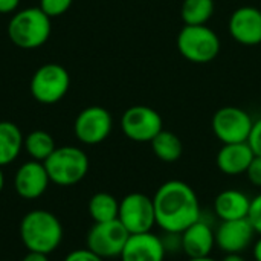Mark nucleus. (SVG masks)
I'll use <instances>...</instances> for the list:
<instances>
[{
	"instance_id": "obj_32",
	"label": "nucleus",
	"mask_w": 261,
	"mask_h": 261,
	"mask_svg": "<svg viewBox=\"0 0 261 261\" xmlns=\"http://www.w3.org/2000/svg\"><path fill=\"white\" fill-rule=\"evenodd\" d=\"M220 261H246L242 254H225V257Z\"/></svg>"
},
{
	"instance_id": "obj_35",
	"label": "nucleus",
	"mask_w": 261,
	"mask_h": 261,
	"mask_svg": "<svg viewBox=\"0 0 261 261\" xmlns=\"http://www.w3.org/2000/svg\"><path fill=\"white\" fill-rule=\"evenodd\" d=\"M188 261H217V260H214V258H211V257L208 255V257H200V258H190Z\"/></svg>"
},
{
	"instance_id": "obj_22",
	"label": "nucleus",
	"mask_w": 261,
	"mask_h": 261,
	"mask_svg": "<svg viewBox=\"0 0 261 261\" xmlns=\"http://www.w3.org/2000/svg\"><path fill=\"white\" fill-rule=\"evenodd\" d=\"M23 147H24L26 153L31 156V159L32 161H38V162H44L57 148L54 138L47 132H44V130H34V132H31L24 138Z\"/></svg>"
},
{
	"instance_id": "obj_24",
	"label": "nucleus",
	"mask_w": 261,
	"mask_h": 261,
	"mask_svg": "<svg viewBox=\"0 0 261 261\" xmlns=\"http://www.w3.org/2000/svg\"><path fill=\"white\" fill-rule=\"evenodd\" d=\"M73 0H40V9L47 15V17H60L64 12L69 11L72 6Z\"/></svg>"
},
{
	"instance_id": "obj_5",
	"label": "nucleus",
	"mask_w": 261,
	"mask_h": 261,
	"mask_svg": "<svg viewBox=\"0 0 261 261\" xmlns=\"http://www.w3.org/2000/svg\"><path fill=\"white\" fill-rule=\"evenodd\" d=\"M50 182L60 187H72L80 184L89 171L87 154L72 145L55 148V151L43 162Z\"/></svg>"
},
{
	"instance_id": "obj_19",
	"label": "nucleus",
	"mask_w": 261,
	"mask_h": 261,
	"mask_svg": "<svg viewBox=\"0 0 261 261\" xmlns=\"http://www.w3.org/2000/svg\"><path fill=\"white\" fill-rule=\"evenodd\" d=\"M23 135L20 128L9 121H0V167L14 162L23 148Z\"/></svg>"
},
{
	"instance_id": "obj_10",
	"label": "nucleus",
	"mask_w": 261,
	"mask_h": 261,
	"mask_svg": "<svg viewBox=\"0 0 261 261\" xmlns=\"http://www.w3.org/2000/svg\"><path fill=\"white\" fill-rule=\"evenodd\" d=\"M130 234L116 219L112 222L95 223L87 234V249L99 255L101 258L121 257V252L128 240Z\"/></svg>"
},
{
	"instance_id": "obj_29",
	"label": "nucleus",
	"mask_w": 261,
	"mask_h": 261,
	"mask_svg": "<svg viewBox=\"0 0 261 261\" xmlns=\"http://www.w3.org/2000/svg\"><path fill=\"white\" fill-rule=\"evenodd\" d=\"M64 261H104L99 255H96L95 252H92L90 249H75L70 254L66 255Z\"/></svg>"
},
{
	"instance_id": "obj_34",
	"label": "nucleus",
	"mask_w": 261,
	"mask_h": 261,
	"mask_svg": "<svg viewBox=\"0 0 261 261\" xmlns=\"http://www.w3.org/2000/svg\"><path fill=\"white\" fill-rule=\"evenodd\" d=\"M3 187H5V174H3V170H2V167H0V193H2V190H3Z\"/></svg>"
},
{
	"instance_id": "obj_1",
	"label": "nucleus",
	"mask_w": 261,
	"mask_h": 261,
	"mask_svg": "<svg viewBox=\"0 0 261 261\" xmlns=\"http://www.w3.org/2000/svg\"><path fill=\"white\" fill-rule=\"evenodd\" d=\"M156 225L164 232H184L202 219V208L196 191L182 180L162 184L153 197Z\"/></svg>"
},
{
	"instance_id": "obj_4",
	"label": "nucleus",
	"mask_w": 261,
	"mask_h": 261,
	"mask_svg": "<svg viewBox=\"0 0 261 261\" xmlns=\"http://www.w3.org/2000/svg\"><path fill=\"white\" fill-rule=\"evenodd\" d=\"M180 55L194 64H208L220 52V38L206 24H185L176 38Z\"/></svg>"
},
{
	"instance_id": "obj_12",
	"label": "nucleus",
	"mask_w": 261,
	"mask_h": 261,
	"mask_svg": "<svg viewBox=\"0 0 261 261\" xmlns=\"http://www.w3.org/2000/svg\"><path fill=\"white\" fill-rule=\"evenodd\" d=\"M229 35L243 46H257L261 43V11L255 6L237 8L228 23Z\"/></svg>"
},
{
	"instance_id": "obj_14",
	"label": "nucleus",
	"mask_w": 261,
	"mask_h": 261,
	"mask_svg": "<svg viewBox=\"0 0 261 261\" xmlns=\"http://www.w3.org/2000/svg\"><path fill=\"white\" fill-rule=\"evenodd\" d=\"M49 184H50V179L47 176L44 164L38 161L24 162L17 170L15 177H14V188L17 194L28 200L41 197L46 193Z\"/></svg>"
},
{
	"instance_id": "obj_18",
	"label": "nucleus",
	"mask_w": 261,
	"mask_h": 261,
	"mask_svg": "<svg viewBox=\"0 0 261 261\" xmlns=\"http://www.w3.org/2000/svg\"><path fill=\"white\" fill-rule=\"evenodd\" d=\"M251 200L248 194L239 190H223L214 200V213L220 222L248 219Z\"/></svg>"
},
{
	"instance_id": "obj_28",
	"label": "nucleus",
	"mask_w": 261,
	"mask_h": 261,
	"mask_svg": "<svg viewBox=\"0 0 261 261\" xmlns=\"http://www.w3.org/2000/svg\"><path fill=\"white\" fill-rule=\"evenodd\" d=\"M246 177L248 180L257 187V188H261V156H255L246 171Z\"/></svg>"
},
{
	"instance_id": "obj_2",
	"label": "nucleus",
	"mask_w": 261,
	"mask_h": 261,
	"mask_svg": "<svg viewBox=\"0 0 261 261\" xmlns=\"http://www.w3.org/2000/svg\"><path fill=\"white\" fill-rule=\"evenodd\" d=\"M20 239L29 252L52 254L63 242V225L60 219L46 210H34L20 222Z\"/></svg>"
},
{
	"instance_id": "obj_16",
	"label": "nucleus",
	"mask_w": 261,
	"mask_h": 261,
	"mask_svg": "<svg viewBox=\"0 0 261 261\" xmlns=\"http://www.w3.org/2000/svg\"><path fill=\"white\" fill-rule=\"evenodd\" d=\"M180 237L182 252L188 258L208 257L216 246V231H213V226L202 219L180 232Z\"/></svg>"
},
{
	"instance_id": "obj_17",
	"label": "nucleus",
	"mask_w": 261,
	"mask_h": 261,
	"mask_svg": "<svg viewBox=\"0 0 261 261\" xmlns=\"http://www.w3.org/2000/svg\"><path fill=\"white\" fill-rule=\"evenodd\" d=\"M255 158L251 145L248 142L223 144L217 153V168L228 176L246 174L252 159Z\"/></svg>"
},
{
	"instance_id": "obj_33",
	"label": "nucleus",
	"mask_w": 261,
	"mask_h": 261,
	"mask_svg": "<svg viewBox=\"0 0 261 261\" xmlns=\"http://www.w3.org/2000/svg\"><path fill=\"white\" fill-rule=\"evenodd\" d=\"M254 260L261 261V236L254 245Z\"/></svg>"
},
{
	"instance_id": "obj_20",
	"label": "nucleus",
	"mask_w": 261,
	"mask_h": 261,
	"mask_svg": "<svg viewBox=\"0 0 261 261\" xmlns=\"http://www.w3.org/2000/svg\"><path fill=\"white\" fill-rule=\"evenodd\" d=\"M150 144H151V148H153V153L156 154V158L167 164L179 161L182 156V151H184L180 138L176 133L165 130V128L161 133H158Z\"/></svg>"
},
{
	"instance_id": "obj_30",
	"label": "nucleus",
	"mask_w": 261,
	"mask_h": 261,
	"mask_svg": "<svg viewBox=\"0 0 261 261\" xmlns=\"http://www.w3.org/2000/svg\"><path fill=\"white\" fill-rule=\"evenodd\" d=\"M20 5V0H0V14H11Z\"/></svg>"
},
{
	"instance_id": "obj_15",
	"label": "nucleus",
	"mask_w": 261,
	"mask_h": 261,
	"mask_svg": "<svg viewBox=\"0 0 261 261\" xmlns=\"http://www.w3.org/2000/svg\"><path fill=\"white\" fill-rule=\"evenodd\" d=\"M167 251L156 234H132L121 252V261H164Z\"/></svg>"
},
{
	"instance_id": "obj_31",
	"label": "nucleus",
	"mask_w": 261,
	"mask_h": 261,
	"mask_svg": "<svg viewBox=\"0 0 261 261\" xmlns=\"http://www.w3.org/2000/svg\"><path fill=\"white\" fill-rule=\"evenodd\" d=\"M21 261H49V257L46 254H40V252H28Z\"/></svg>"
},
{
	"instance_id": "obj_13",
	"label": "nucleus",
	"mask_w": 261,
	"mask_h": 261,
	"mask_svg": "<svg viewBox=\"0 0 261 261\" xmlns=\"http://www.w3.org/2000/svg\"><path fill=\"white\" fill-rule=\"evenodd\" d=\"M255 231L248 219L220 222L216 229V245L225 254H242L249 248Z\"/></svg>"
},
{
	"instance_id": "obj_25",
	"label": "nucleus",
	"mask_w": 261,
	"mask_h": 261,
	"mask_svg": "<svg viewBox=\"0 0 261 261\" xmlns=\"http://www.w3.org/2000/svg\"><path fill=\"white\" fill-rule=\"evenodd\" d=\"M248 220L251 222L255 234L261 236V193L251 200V208H249Z\"/></svg>"
},
{
	"instance_id": "obj_9",
	"label": "nucleus",
	"mask_w": 261,
	"mask_h": 261,
	"mask_svg": "<svg viewBox=\"0 0 261 261\" xmlns=\"http://www.w3.org/2000/svg\"><path fill=\"white\" fill-rule=\"evenodd\" d=\"M121 128L130 141L151 142L164 130V121L158 110L148 106H133L122 113Z\"/></svg>"
},
{
	"instance_id": "obj_26",
	"label": "nucleus",
	"mask_w": 261,
	"mask_h": 261,
	"mask_svg": "<svg viewBox=\"0 0 261 261\" xmlns=\"http://www.w3.org/2000/svg\"><path fill=\"white\" fill-rule=\"evenodd\" d=\"M248 144L251 145L252 151L255 156H261V118H258L257 121H254Z\"/></svg>"
},
{
	"instance_id": "obj_21",
	"label": "nucleus",
	"mask_w": 261,
	"mask_h": 261,
	"mask_svg": "<svg viewBox=\"0 0 261 261\" xmlns=\"http://www.w3.org/2000/svg\"><path fill=\"white\" fill-rule=\"evenodd\" d=\"M119 200L109 193H96L89 200V214L95 223L112 222L118 219Z\"/></svg>"
},
{
	"instance_id": "obj_23",
	"label": "nucleus",
	"mask_w": 261,
	"mask_h": 261,
	"mask_svg": "<svg viewBox=\"0 0 261 261\" xmlns=\"http://www.w3.org/2000/svg\"><path fill=\"white\" fill-rule=\"evenodd\" d=\"M214 0H184L180 17L185 24H206L214 15Z\"/></svg>"
},
{
	"instance_id": "obj_3",
	"label": "nucleus",
	"mask_w": 261,
	"mask_h": 261,
	"mask_svg": "<svg viewBox=\"0 0 261 261\" xmlns=\"http://www.w3.org/2000/svg\"><path fill=\"white\" fill-rule=\"evenodd\" d=\"M8 37L21 49H37L50 37V17L40 8H24L9 20Z\"/></svg>"
},
{
	"instance_id": "obj_6",
	"label": "nucleus",
	"mask_w": 261,
	"mask_h": 261,
	"mask_svg": "<svg viewBox=\"0 0 261 261\" xmlns=\"http://www.w3.org/2000/svg\"><path fill=\"white\" fill-rule=\"evenodd\" d=\"M70 87L69 72L57 64L47 63L38 67L31 78V95L41 104H55L61 101Z\"/></svg>"
},
{
	"instance_id": "obj_8",
	"label": "nucleus",
	"mask_w": 261,
	"mask_h": 261,
	"mask_svg": "<svg viewBox=\"0 0 261 261\" xmlns=\"http://www.w3.org/2000/svg\"><path fill=\"white\" fill-rule=\"evenodd\" d=\"M118 220L128 234L150 232L156 226L153 199L142 193H130L119 202Z\"/></svg>"
},
{
	"instance_id": "obj_7",
	"label": "nucleus",
	"mask_w": 261,
	"mask_h": 261,
	"mask_svg": "<svg viewBox=\"0 0 261 261\" xmlns=\"http://www.w3.org/2000/svg\"><path fill=\"white\" fill-rule=\"evenodd\" d=\"M252 125V116L246 110L236 106L219 109L211 119L213 132L222 144L248 142Z\"/></svg>"
},
{
	"instance_id": "obj_11",
	"label": "nucleus",
	"mask_w": 261,
	"mask_h": 261,
	"mask_svg": "<svg viewBox=\"0 0 261 261\" xmlns=\"http://www.w3.org/2000/svg\"><path fill=\"white\" fill-rule=\"evenodd\" d=\"M112 127L113 119L110 112L101 106H90L78 113L73 132L80 142L86 145H96L110 136Z\"/></svg>"
},
{
	"instance_id": "obj_27",
	"label": "nucleus",
	"mask_w": 261,
	"mask_h": 261,
	"mask_svg": "<svg viewBox=\"0 0 261 261\" xmlns=\"http://www.w3.org/2000/svg\"><path fill=\"white\" fill-rule=\"evenodd\" d=\"M161 239H162V243H164V248H165L167 254L182 251V237H180V234H177V232H165V236H162Z\"/></svg>"
}]
</instances>
